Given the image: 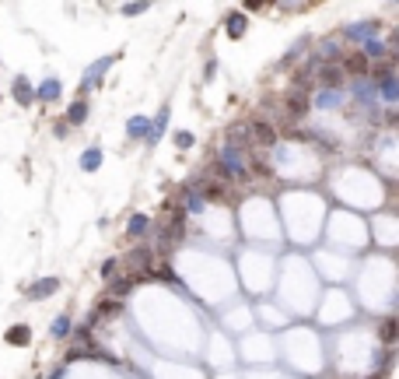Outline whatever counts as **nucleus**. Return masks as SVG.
<instances>
[{
  "label": "nucleus",
  "instance_id": "f257e3e1",
  "mask_svg": "<svg viewBox=\"0 0 399 379\" xmlns=\"http://www.w3.org/2000/svg\"><path fill=\"white\" fill-rule=\"evenodd\" d=\"M347 95L361 105L364 113H371V116H375V109H378V91H375V81H371V78H354Z\"/></svg>",
  "mask_w": 399,
  "mask_h": 379
},
{
  "label": "nucleus",
  "instance_id": "f03ea898",
  "mask_svg": "<svg viewBox=\"0 0 399 379\" xmlns=\"http://www.w3.org/2000/svg\"><path fill=\"white\" fill-rule=\"evenodd\" d=\"M221 169H224L228 179H245V158H242V148L224 144V148H221Z\"/></svg>",
  "mask_w": 399,
  "mask_h": 379
},
{
  "label": "nucleus",
  "instance_id": "7ed1b4c3",
  "mask_svg": "<svg viewBox=\"0 0 399 379\" xmlns=\"http://www.w3.org/2000/svg\"><path fill=\"white\" fill-rule=\"evenodd\" d=\"M112 64H116L112 53H109V57H98L95 64H88V67H84V78H81V95H88L95 85H102V78H105V71H109Z\"/></svg>",
  "mask_w": 399,
  "mask_h": 379
},
{
  "label": "nucleus",
  "instance_id": "20e7f679",
  "mask_svg": "<svg viewBox=\"0 0 399 379\" xmlns=\"http://www.w3.org/2000/svg\"><path fill=\"white\" fill-rule=\"evenodd\" d=\"M375 91H378V102H385V105H396V98H399V85H396V74L385 67V71H378L375 78Z\"/></svg>",
  "mask_w": 399,
  "mask_h": 379
},
{
  "label": "nucleus",
  "instance_id": "39448f33",
  "mask_svg": "<svg viewBox=\"0 0 399 379\" xmlns=\"http://www.w3.org/2000/svg\"><path fill=\"white\" fill-rule=\"evenodd\" d=\"M344 102H347V91H340V88H319V91H312V105H315V109H322V113L340 109Z\"/></svg>",
  "mask_w": 399,
  "mask_h": 379
},
{
  "label": "nucleus",
  "instance_id": "423d86ee",
  "mask_svg": "<svg viewBox=\"0 0 399 379\" xmlns=\"http://www.w3.org/2000/svg\"><path fill=\"white\" fill-rule=\"evenodd\" d=\"M375 32H378V21H375V18H364V21L344 25V39H347V42H358V46H364L368 39H375Z\"/></svg>",
  "mask_w": 399,
  "mask_h": 379
},
{
  "label": "nucleus",
  "instance_id": "0eeeda50",
  "mask_svg": "<svg viewBox=\"0 0 399 379\" xmlns=\"http://www.w3.org/2000/svg\"><path fill=\"white\" fill-rule=\"evenodd\" d=\"M64 95V85H60V78H42V85L35 88V102H56V98H60Z\"/></svg>",
  "mask_w": 399,
  "mask_h": 379
},
{
  "label": "nucleus",
  "instance_id": "6e6552de",
  "mask_svg": "<svg viewBox=\"0 0 399 379\" xmlns=\"http://www.w3.org/2000/svg\"><path fill=\"white\" fill-rule=\"evenodd\" d=\"M56 292H60V278H39V281L28 288V299H32V302H42V299L56 295Z\"/></svg>",
  "mask_w": 399,
  "mask_h": 379
},
{
  "label": "nucleus",
  "instance_id": "1a4fd4ad",
  "mask_svg": "<svg viewBox=\"0 0 399 379\" xmlns=\"http://www.w3.org/2000/svg\"><path fill=\"white\" fill-rule=\"evenodd\" d=\"M224 32L232 35V39H242L249 32V15L245 11H232V15L224 18Z\"/></svg>",
  "mask_w": 399,
  "mask_h": 379
},
{
  "label": "nucleus",
  "instance_id": "9d476101",
  "mask_svg": "<svg viewBox=\"0 0 399 379\" xmlns=\"http://www.w3.org/2000/svg\"><path fill=\"white\" fill-rule=\"evenodd\" d=\"M165 130H168V105H161L158 116L151 120V130H147V148H154V144L165 137Z\"/></svg>",
  "mask_w": 399,
  "mask_h": 379
},
{
  "label": "nucleus",
  "instance_id": "9b49d317",
  "mask_svg": "<svg viewBox=\"0 0 399 379\" xmlns=\"http://www.w3.org/2000/svg\"><path fill=\"white\" fill-rule=\"evenodd\" d=\"M11 91H15V98H18V105H32V102H35V88H32V81H28L25 74H18V78H15V85H11Z\"/></svg>",
  "mask_w": 399,
  "mask_h": 379
},
{
  "label": "nucleus",
  "instance_id": "f8f14e48",
  "mask_svg": "<svg viewBox=\"0 0 399 379\" xmlns=\"http://www.w3.org/2000/svg\"><path fill=\"white\" fill-rule=\"evenodd\" d=\"M147 229H151V218H147V214H130V222H127V236L130 239H144L147 236Z\"/></svg>",
  "mask_w": 399,
  "mask_h": 379
},
{
  "label": "nucleus",
  "instance_id": "ddd939ff",
  "mask_svg": "<svg viewBox=\"0 0 399 379\" xmlns=\"http://www.w3.org/2000/svg\"><path fill=\"white\" fill-rule=\"evenodd\" d=\"M147 130H151V120H147V116H130V120H127V137L147 141Z\"/></svg>",
  "mask_w": 399,
  "mask_h": 379
},
{
  "label": "nucleus",
  "instance_id": "4468645a",
  "mask_svg": "<svg viewBox=\"0 0 399 379\" xmlns=\"http://www.w3.org/2000/svg\"><path fill=\"white\" fill-rule=\"evenodd\" d=\"M84 120H88V102H84V98L71 102V109H67V120H64V123H67V127H81Z\"/></svg>",
  "mask_w": 399,
  "mask_h": 379
},
{
  "label": "nucleus",
  "instance_id": "2eb2a0df",
  "mask_svg": "<svg viewBox=\"0 0 399 379\" xmlns=\"http://www.w3.org/2000/svg\"><path fill=\"white\" fill-rule=\"evenodd\" d=\"M102 158H105V155H102V148L95 144V148H88V151L81 155V161H77V166H81V173H95V169L102 166Z\"/></svg>",
  "mask_w": 399,
  "mask_h": 379
},
{
  "label": "nucleus",
  "instance_id": "dca6fc26",
  "mask_svg": "<svg viewBox=\"0 0 399 379\" xmlns=\"http://www.w3.org/2000/svg\"><path fill=\"white\" fill-rule=\"evenodd\" d=\"M71 330H74L71 316H56L53 327H49V337H53V341H64V337H71Z\"/></svg>",
  "mask_w": 399,
  "mask_h": 379
},
{
  "label": "nucleus",
  "instance_id": "f3484780",
  "mask_svg": "<svg viewBox=\"0 0 399 379\" xmlns=\"http://www.w3.org/2000/svg\"><path fill=\"white\" fill-rule=\"evenodd\" d=\"M358 49H361L364 60H382V57H385V42H378V39H368V42L358 46Z\"/></svg>",
  "mask_w": 399,
  "mask_h": 379
},
{
  "label": "nucleus",
  "instance_id": "a211bd4d",
  "mask_svg": "<svg viewBox=\"0 0 399 379\" xmlns=\"http://www.w3.org/2000/svg\"><path fill=\"white\" fill-rule=\"evenodd\" d=\"M28 341H32V330L25 327V323H18V327L8 330V344H18V348H21V344H28Z\"/></svg>",
  "mask_w": 399,
  "mask_h": 379
},
{
  "label": "nucleus",
  "instance_id": "6ab92c4d",
  "mask_svg": "<svg viewBox=\"0 0 399 379\" xmlns=\"http://www.w3.org/2000/svg\"><path fill=\"white\" fill-rule=\"evenodd\" d=\"M127 263H130V270H147V267H151V253H147L144 246H137L133 256H130Z\"/></svg>",
  "mask_w": 399,
  "mask_h": 379
},
{
  "label": "nucleus",
  "instance_id": "aec40b11",
  "mask_svg": "<svg viewBox=\"0 0 399 379\" xmlns=\"http://www.w3.org/2000/svg\"><path fill=\"white\" fill-rule=\"evenodd\" d=\"M203 207H207V197L189 190V197H186V214H203Z\"/></svg>",
  "mask_w": 399,
  "mask_h": 379
},
{
  "label": "nucleus",
  "instance_id": "412c9836",
  "mask_svg": "<svg viewBox=\"0 0 399 379\" xmlns=\"http://www.w3.org/2000/svg\"><path fill=\"white\" fill-rule=\"evenodd\" d=\"M308 42H312V39H308V35H305V39H298V42H295V49H291V53H284V60H280V64H284V67H288V64H295V60H298V57H301V53H305V49H308Z\"/></svg>",
  "mask_w": 399,
  "mask_h": 379
},
{
  "label": "nucleus",
  "instance_id": "4be33fe9",
  "mask_svg": "<svg viewBox=\"0 0 399 379\" xmlns=\"http://www.w3.org/2000/svg\"><path fill=\"white\" fill-rule=\"evenodd\" d=\"M116 267H120V260H116V256H109V260L102 263V278H116Z\"/></svg>",
  "mask_w": 399,
  "mask_h": 379
},
{
  "label": "nucleus",
  "instance_id": "5701e85b",
  "mask_svg": "<svg viewBox=\"0 0 399 379\" xmlns=\"http://www.w3.org/2000/svg\"><path fill=\"white\" fill-rule=\"evenodd\" d=\"M382 337H385L389 344L396 341V323H392V319H385V323H382Z\"/></svg>",
  "mask_w": 399,
  "mask_h": 379
},
{
  "label": "nucleus",
  "instance_id": "b1692460",
  "mask_svg": "<svg viewBox=\"0 0 399 379\" xmlns=\"http://www.w3.org/2000/svg\"><path fill=\"white\" fill-rule=\"evenodd\" d=\"M176 144H179L183 151H186V148H193V134H186V130H179V134H176Z\"/></svg>",
  "mask_w": 399,
  "mask_h": 379
},
{
  "label": "nucleus",
  "instance_id": "393cba45",
  "mask_svg": "<svg viewBox=\"0 0 399 379\" xmlns=\"http://www.w3.org/2000/svg\"><path fill=\"white\" fill-rule=\"evenodd\" d=\"M120 11H123V15H144V11H147V4H123Z\"/></svg>",
  "mask_w": 399,
  "mask_h": 379
},
{
  "label": "nucleus",
  "instance_id": "a878e982",
  "mask_svg": "<svg viewBox=\"0 0 399 379\" xmlns=\"http://www.w3.org/2000/svg\"><path fill=\"white\" fill-rule=\"evenodd\" d=\"M214 71H217V60L210 57V60H207V71H203V81H214Z\"/></svg>",
  "mask_w": 399,
  "mask_h": 379
},
{
  "label": "nucleus",
  "instance_id": "bb28decb",
  "mask_svg": "<svg viewBox=\"0 0 399 379\" xmlns=\"http://www.w3.org/2000/svg\"><path fill=\"white\" fill-rule=\"evenodd\" d=\"M53 134H56V137H67V134H71V127H67V123L60 120V123H56V127H53Z\"/></svg>",
  "mask_w": 399,
  "mask_h": 379
},
{
  "label": "nucleus",
  "instance_id": "cd10ccee",
  "mask_svg": "<svg viewBox=\"0 0 399 379\" xmlns=\"http://www.w3.org/2000/svg\"><path fill=\"white\" fill-rule=\"evenodd\" d=\"M64 376H67V365H56V369L49 372V379H64Z\"/></svg>",
  "mask_w": 399,
  "mask_h": 379
}]
</instances>
